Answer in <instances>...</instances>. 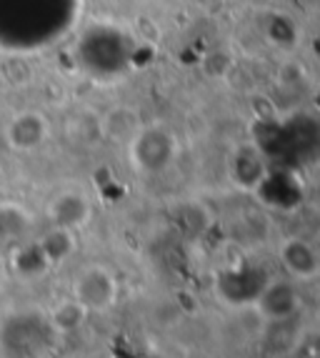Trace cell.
I'll return each mask as SVG.
<instances>
[{
    "label": "cell",
    "mask_w": 320,
    "mask_h": 358,
    "mask_svg": "<svg viewBox=\"0 0 320 358\" xmlns=\"http://www.w3.org/2000/svg\"><path fill=\"white\" fill-rule=\"evenodd\" d=\"M48 334H55L48 318L36 313H15L3 323L0 343L10 358H33L45 348Z\"/></svg>",
    "instance_id": "obj_1"
},
{
    "label": "cell",
    "mask_w": 320,
    "mask_h": 358,
    "mask_svg": "<svg viewBox=\"0 0 320 358\" xmlns=\"http://www.w3.org/2000/svg\"><path fill=\"white\" fill-rule=\"evenodd\" d=\"M118 278L110 268L101 263H90L78 271L73 278V299L83 306L88 313L113 308L118 301Z\"/></svg>",
    "instance_id": "obj_2"
},
{
    "label": "cell",
    "mask_w": 320,
    "mask_h": 358,
    "mask_svg": "<svg viewBox=\"0 0 320 358\" xmlns=\"http://www.w3.org/2000/svg\"><path fill=\"white\" fill-rule=\"evenodd\" d=\"M128 153L140 173H158L170 163L175 153V141H173V133L163 126H140L136 136L128 141Z\"/></svg>",
    "instance_id": "obj_3"
},
{
    "label": "cell",
    "mask_w": 320,
    "mask_h": 358,
    "mask_svg": "<svg viewBox=\"0 0 320 358\" xmlns=\"http://www.w3.org/2000/svg\"><path fill=\"white\" fill-rule=\"evenodd\" d=\"M53 128L50 120L38 108H23L15 110L3 126V141L13 153H36L48 143Z\"/></svg>",
    "instance_id": "obj_4"
},
{
    "label": "cell",
    "mask_w": 320,
    "mask_h": 358,
    "mask_svg": "<svg viewBox=\"0 0 320 358\" xmlns=\"http://www.w3.org/2000/svg\"><path fill=\"white\" fill-rule=\"evenodd\" d=\"M45 215L50 226L66 228V231H80L93 218V203L83 191L66 188L55 193L45 206Z\"/></svg>",
    "instance_id": "obj_5"
},
{
    "label": "cell",
    "mask_w": 320,
    "mask_h": 358,
    "mask_svg": "<svg viewBox=\"0 0 320 358\" xmlns=\"http://www.w3.org/2000/svg\"><path fill=\"white\" fill-rule=\"evenodd\" d=\"M280 258H283L285 268L291 271L296 278H313L320 271L318 253L305 241H298V238L285 241L283 248H280Z\"/></svg>",
    "instance_id": "obj_6"
},
{
    "label": "cell",
    "mask_w": 320,
    "mask_h": 358,
    "mask_svg": "<svg viewBox=\"0 0 320 358\" xmlns=\"http://www.w3.org/2000/svg\"><path fill=\"white\" fill-rule=\"evenodd\" d=\"M258 306L270 318H285L298 308L296 288L291 283H268L258 293Z\"/></svg>",
    "instance_id": "obj_7"
},
{
    "label": "cell",
    "mask_w": 320,
    "mask_h": 358,
    "mask_svg": "<svg viewBox=\"0 0 320 358\" xmlns=\"http://www.w3.org/2000/svg\"><path fill=\"white\" fill-rule=\"evenodd\" d=\"M140 126L143 123L136 118V113H133L131 108H123V106L110 108V110L98 120L101 136L110 138V141H118V143H125V145H128V141L136 136Z\"/></svg>",
    "instance_id": "obj_8"
},
{
    "label": "cell",
    "mask_w": 320,
    "mask_h": 358,
    "mask_svg": "<svg viewBox=\"0 0 320 358\" xmlns=\"http://www.w3.org/2000/svg\"><path fill=\"white\" fill-rule=\"evenodd\" d=\"M36 243L41 245L43 256L48 258L50 268H53V266H58V263L68 261L73 256V251H75V231L50 226Z\"/></svg>",
    "instance_id": "obj_9"
},
{
    "label": "cell",
    "mask_w": 320,
    "mask_h": 358,
    "mask_svg": "<svg viewBox=\"0 0 320 358\" xmlns=\"http://www.w3.org/2000/svg\"><path fill=\"white\" fill-rule=\"evenodd\" d=\"M10 266L13 271L23 278H38L43 275L48 268H50V263L48 258L43 256L41 245L33 241V243H23V245H15V251L10 256Z\"/></svg>",
    "instance_id": "obj_10"
},
{
    "label": "cell",
    "mask_w": 320,
    "mask_h": 358,
    "mask_svg": "<svg viewBox=\"0 0 320 358\" xmlns=\"http://www.w3.org/2000/svg\"><path fill=\"white\" fill-rule=\"evenodd\" d=\"M85 318H88V310H85L83 306L78 303V301L71 296V299L60 301V303L50 310L48 321H50L53 331H58V334H68V331L80 329V326L85 323Z\"/></svg>",
    "instance_id": "obj_11"
},
{
    "label": "cell",
    "mask_w": 320,
    "mask_h": 358,
    "mask_svg": "<svg viewBox=\"0 0 320 358\" xmlns=\"http://www.w3.org/2000/svg\"><path fill=\"white\" fill-rule=\"evenodd\" d=\"M30 218L20 206L0 203V241H18L25 236Z\"/></svg>",
    "instance_id": "obj_12"
}]
</instances>
